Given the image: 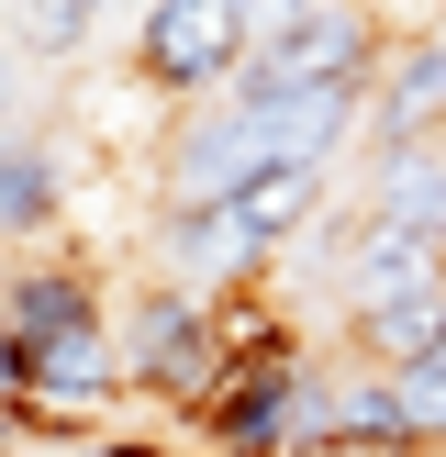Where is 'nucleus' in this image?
<instances>
[{"label":"nucleus","mask_w":446,"mask_h":457,"mask_svg":"<svg viewBox=\"0 0 446 457\" xmlns=\"http://www.w3.org/2000/svg\"><path fill=\"white\" fill-rule=\"evenodd\" d=\"M156 279L235 302V290H257V279H268V245L245 235L235 201H168V212H156Z\"/></svg>","instance_id":"nucleus-4"},{"label":"nucleus","mask_w":446,"mask_h":457,"mask_svg":"<svg viewBox=\"0 0 446 457\" xmlns=\"http://www.w3.org/2000/svg\"><path fill=\"white\" fill-rule=\"evenodd\" d=\"M235 212H245V235L279 257V245L324 235V168H312V156H279V168H257V179L235 190Z\"/></svg>","instance_id":"nucleus-8"},{"label":"nucleus","mask_w":446,"mask_h":457,"mask_svg":"<svg viewBox=\"0 0 446 457\" xmlns=\"http://www.w3.org/2000/svg\"><path fill=\"white\" fill-rule=\"evenodd\" d=\"M0 379H12V424L34 413H101L123 402V312H101V279L78 257H22L12 268V335H0Z\"/></svg>","instance_id":"nucleus-1"},{"label":"nucleus","mask_w":446,"mask_h":457,"mask_svg":"<svg viewBox=\"0 0 446 457\" xmlns=\"http://www.w3.org/2000/svg\"><path fill=\"white\" fill-rule=\"evenodd\" d=\"M245 56H257V0H156L134 22V79L156 101H190V112L223 101L245 79Z\"/></svg>","instance_id":"nucleus-3"},{"label":"nucleus","mask_w":446,"mask_h":457,"mask_svg":"<svg viewBox=\"0 0 446 457\" xmlns=\"http://www.w3.org/2000/svg\"><path fill=\"white\" fill-rule=\"evenodd\" d=\"M435 346H446V279H435V290H401V302L346 312V357H357V369H379V379H401L413 357H435Z\"/></svg>","instance_id":"nucleus-7"},{"label":"nucleus","mask_w":446,"mask_h":457,"mask_svg":"<svg viewBox=\"0 0 446 457\" xmlns=\"http://www.w3.org/2000/svg\"><path fill=\"white\" fill-rule=\"evenodd\" d=\"M12 457H34V446H12ZM56 457H156V446H134V436H67Z\"/></svg>","instance_id":"nucleus-12"},{"label":"nucleus","mask_w":446,"mask_h":457,"mask_svg":"<svg viewBox=\"0 0 446 457\" xmlns=\"http://www.w3.org/2000/svg\"><path fill=\"white\" fill-rule=\"evenodd\" d=\"M257 168H279L257 134V112L245 101H201L190 123L168 134V156H156V201H235Z\"/></svg>","instance_id":"nucleus-5"},{"label":"nucleus","mask_w":446,"mask_h":457,"mask_svg":"<svg viewBox=\"0 0 446 457\" xmlns=\"http://www.w3.org/2000/svg\"><path fill=\"white\" fill-rule=\"evenodd\" d=\"M101 12H134V22H145V12H156V0H101Z\"/></svg>","instance_id":"nucleus-13"},{"label":"nucleus","mask_w":446,"mask_h":457,"mask_svg":"<svg viewBox=\"0 0 446 457\" xmlns=\"http://www.w3.org/2000/svg\"><path fill=\"white\" fill-rule=\"evenodd\" d=\"M89 22H101V0H12V45L22 56H78Z\"/></svg>","instance_id":"nucleus-11"},{"label":"nucleus","mask_w":446,"mask_h":457,"mask_svg":"<svg viewBox=\"0 0 446 457\" xmlns=\"http://www.w3.org/2000/svg\"><path fill=\"white\" fill-rule=\"evenodd\" d=\"M56 212H67V168H56V145H45V134H12V156H0V235L34 245Z\"/></svg>","instance_id":"nucleus-10"},{"label":"nucleus","mask_w":446,"mask_h":457,"mask_svg":"<svg viewBox=\"0 0 446 457\" xmlns=\"http://www.w3.org/2000/svg\"><path fill=\"white\" fill-rule=\"evenodd\" d=\"M368 212L446 235V145H368Z\"/></svg>","instance_id":"nucleus-9"},{"label":"nucleus","mask_w":446,"mask_h":457,"mask_svg":"<svg viewBox=\"0 0 446 457\" xmlns=\"http://www.w3.org/2000/svg\"><path fill=\"white\" fill-rule=\"evenodd\" d=\"M446 123V34H401L368 79V145H435Z\"/></svg>","instance_id":"nucleus-6"},{"label":"nucleus","mask_w":446,"mask_h":457,"mask_svg":"<svg viewBox=\"0 0 446 457\" xmlns=\"http://www.w3.org/2000/svg\"><path fill=\"white\" fill-rule=\"evenodd\" d=\"M245 357V290L235 302H212V290H178V279H145L123 302V379L156 402H212L223 369Z\"/></svg>","instance_id":"nucleus-2"}]
</instances>
